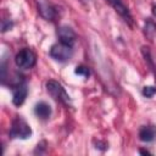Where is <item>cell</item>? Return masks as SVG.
Masks as SVG:
<instances>
[{"instance_id":"1","label":"cell","mask_w":156,"mask_h":156,"mask_svg":"<svg viewBox=\"0 0 156 156\" xmlns=\"http://www.w3.org/2000/svg\"><path fill=\"white\" fill-rule=\"evenodd\" d=\"M32 135V128L21 116H16L12 119L9 136L12 139H28Z\"/></svg>"},{"instance_id":"2","label":"cell","mask_w":156,"mask_h":156,"mask_svg":"<svg viewBox=\"0 0 156 156\" xmlns=\"http://www.w3.org/2000/svg\"><path fill=\"white\" fill-rule=\"evenodd\" d=\"M45 87H46V91L54 100H56L66 106H71V98L66 93V90L61 83H58L57 80H54V79H49L46 82Z\"/></svg>"},{"instance_id":"3","label":"cell","mask_w":156,"mask_h":156,"mask_svg":"<svg viewBox=\"0 0 156 156\" xmlns=\"http://www.w3.org/2000/svg\"><path fill=\"white\" fill-rule=\"evenodd\" d=\"M15 63L22 69H29L37 63V55L32 49L24 48L20 50L15 56Z\"/></svg>"},{"instance_id":"4","label":"cell","mask_w":156,"mask_h":156,"mask_svg":"<svg viewBox=\"0 0 156 156\" xmlns=\"http://www.w3.org/2000/svg\"><path fill=\"white\" fill-rule=\"evenodd\" d=\"M72 55H73L72 46L66 45V44H62V43L55 44L50 49V56L54 60L58 61V62H66V61H68L72 57Z\"/></svg>"},{"instance_id":"5","label":"cell","mask_w":156,"mask_h":156,"mask_svg":"<svg viewBox=\"0 0 156 156\" xmlns=\"http://www.w3.org/2000/svg\"><path fill=\"white\" fill-rule=\"evenodd\" d=\"M107 2L115 9V11L124 20L126 23H128L130 27L133 26V16L128 9V6L122 0H107Z\"/></svg>"},{"instance_id":"6","label":"cell","mask_w":156,"mask_h":156,"mask_svg":"<svg viewBox=\"0 0 156 156\" xmlns=\"http://www.w3.org/2000/svg\"><path fill=\"white\" fill-rule=\"evenodd\" d=\"M39 15L48 21H54L55 16H56V11L55 7L52 6V4L50 2V0H34Z\"/></svg>"},{"instance_id":"7","label":"cell","mask_w":156,"mask_h":156,"mask_svg":"<svg viewBox=\"0 0 156 156\" xmlns=\"http://www.w3.org/2000/svg\"><path fill=\"white\" fill-rule=\"evenodd\" d=\"M28 95V88L24 82H21L12 88V102L15 106H21Z\"/></svg>"},{"instance_id":"8","label":"cell","mask_w":156,"mask_h":156,"mask_svg":"<svg viewBox=\"0 0 156 156\" xmlns=\"http://www.w3.org/2000/svg\"><path fill=\"white\" fill-rule=\"evenodd\" d=\"M57 37L60 39V43L73 46L76 43V33L74 30L68 26H61L57 28Z\"/></svg>"},{"instance_id":"9","label":"cell","mask_w":156,"mask_h":156,"mask_svg":"<svg viewBox=\"0 0 156 156\" xmlns=\"http://www.w3.org/2000/svg\"><path fill=\"white\" fill-rule=\"evenodd\" d=\"M34 113L40 119H48L51 116V106L45 101L37 102L34 106Z\"/></svg>"},{"instance_id":"10","label":"cell","mask_w":156,"mask_h":156,"mask_svg":"<svg viewBox=\"0 0 156 156\" xmlns=\"http://www.w3.org/2000/svg\"><path fill=\"white\" fill-rule=\"evenodd\" d=\"M156 138V128L154 126H144L139 129V139L144 143H150Z\"/></svg>"},{"instance_id":"11","label":"cell","mask_w":156,"mask_h":156,"mask_svg":"<svg viewBox=\"0 0 156 156\" xmlns=\"http://www.w3.org/2000/svg\"><path fill=\"white\" fill-rule=\"evenodd\" d=\"M144 34L149 40H152L156 37V23L152 20H146L144 26Z\"/></svg>"},{"instance_id":"12","label":"cell","mask_w":156,"mask_h":156,"mask_svg":"<svg viewBox=\"0 0 156 156\" xmlns=\"http://www.w3.org/2000/svg\"><path fill=\"white\" fill-rule=\"evenodd\" d=\"M74 73L78 74V76H82V77H84V78H89V76H90V69H89L88 67L83 66V65H79V66L76 67Z\"/></svg>"},{"instance_id":"13","label":"cell","mask_w":156,"mask_h":156,"mask_svg":"<svg viewBox=\"0 0 156 156\" xmlns=\"http://www.w3.org/2000/svg\"><path fill=\"white\" fill-rule=\"evenodd\" d=\"M141 94L145 96V98H152L155 94H156V87H152V85H145L141 90Z\"/></svg>"},{"instance_id":"14","label":"cell","mask_w":156,"mask_h":156,"mask_svg":"<svg viewBox=\"0 0 156 156\" xmlns=\"http://www.w3.org/2000/svg\"><path fill=\"white\" fill-rule=\"evenodd\" d=\"M12 27H13L12 21H10V20H2V23H1V30H2V33L10 30Z\"/></svg>"},{"instance_id":"15","label":"cell","mask_w":156,"mask_h":156,"mask_svg":"<svg viewBox=\"0 0 156 156\" xmlns=\"http://www.w3.org/2000/svg\"><path fill=\"white\" fill-rule=\"evenodd\" d=\"M139 152H140V154H144V155H150V152H149L147 150H143V149H140Z\"/></svg>"},{"instance_id":"16","label":"cell","mask_w":156,"mask_h":156,"mask_svg":"<svg viewBox=\"0 0 156 156\" xmlns=\"http://www.w3.org/2000/svg\"><path fill=\"white\" fill-rule=\"evenodd\" d=\"M152 15H154V16H156V5H154V6H152Z\"/></svg>"},{"instance_id":"17","label":"cell","mask_w":156,"mask_h":156,"mask_svg":"<svg viewBox=\"0 0 156 156\" xmlns=\"http://www.w3.org/2000/svg\"><path fill=\"white\" fill-rule=\"evenodd\" d=\"M84 1H89V0H84Z\"/></svg>"}]
</instances>
